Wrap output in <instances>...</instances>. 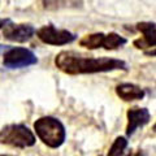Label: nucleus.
<instances>
[{
  "instance_id": "obj_1",
  "label": "nucleus",
  "mask_w": 156,
  "mask_h": 156,
  "mask_svg": "<svg viewBox=\"0 0 156 156\" xmlns=\"http://www.w3.org/2000/svg\"><path fill=\"white\" fill-rule=\"evenodd\" d=\"M55 65L58 70L69 76L95 74L113 70H128L124 60L115 57H95L76 51H61L55 57Z\"/></svg>"
},
{
  "instance_id": "obj_2",
  "label": "nucleus",
  "mask_w": 156,
  "mask_h": 156,
  "mask_svg": "<svg viewBox=\"0 0 156 156\" xmlns=\"http://www.w3.org/2000/svg\"><path fill=\"white\" fill-rule=\"evenodd\" d=\"M34 130L39 139L50 148H58L66 139L64 124L56 117L44 116L34 122Z\"/></svg>"
},
{
  "instance_id": "obj_3",
  "label": "nucleus",
  "mask_w": 156,
  "mask_h": 156,
  "mask_svg": "<svg viewBox=\"0 0 156 156\" xmlns=\"http://www.w3.org/2000/svg\"><path fill=\"white\" fill-rule=\"evenodd\" d=\"M0 142L17 148H27L35 144V134L22 124H11L0 130Z\"/></svg>"
},
{
  "instance_id": "obj_4",
  "label": "nucleus",
  "mask_w": 156,
  "mask_h": 156,
  "mask_svg": "<svg viewBox=\"0 0 156 156\" xmlns=\"http://www.w3.org/2000/svg\"><path fill=\"white\" fill-rule=\"evenodd\" d=\"M128 41L126 38L121 37L117 33H94L87 34L80 41V46L85 47L87 50H98V48H104V50H117V48L125 46Z\"/></svg>"
},
{
  "instance_id": "obj_5",
  "label": "nucleus",
  "mask_w": 156,
  "mask_h": 156,
  "mask_svg": "<svg viewBox=\"0 0 156 156\" xmlns=\"http://www.w3.org/2000/svg\"><path fill=\"white\" fill-rule=\"evenodd\" d=\"M37 62V55L25 47H11L3 56V65L8 69H21L35 65Z\"/></svg>"
},
{
  "instance_id": "obj_6",
  "label": "nucleus",
  "mask_w": 156,
  "mask_h": 156,
  "mask_svg": "<svg viewBox=\"0 0 156 156\" xmlns=\"http://www.w3.org/2000/svg\"><path fill=\"white\" fill-rule=\"evenodd\" d=\"M38 39L44 44L50 46H65L70 44L77 39V35L65 29H57L53 25H44L35 30Z\"/></svg>"
},
{
  "instance_id": "obj_7",
  "label": "nucleus",
  "mask_w": 156,
  "mask_h": 156,
  "mask_svg": "<svg viewBox=\"0 0 156 156\" xmlns=\"http://www.w3.org/2000/svg\"><path fill=\"white\" fill-rule=\"evenodd\" d=\"M35 34V29L30 23H13L9 21L3 27V37L9 42L25 43L29 42Z\"/></svg>"
},
{
  "instance_id": "obj_8",
  "label": "nucleus",
  "mask_w": 156,
  "mask_h": 156,
  "mask_svg": "<svg viewBox=\"0 0 156 156\" xmlns=\"http://www.w3.org/2000/svg\"><path fill=\"white\" fill-rule=\"evenodd\" d=\"M128 125H126V135L131 136L139 128H143L151 121V113L147 108L133 107L126 112Z\"/></svg>"
},
{
  "instance_id": "obj_9",
  "label": "nucleus",
  "mask_w": 156,
  "mask_h": 156,
  "mask_svg": "<svg viewBox=\"0 0 156 156\" xmlns=\"http://www.w3.org/2000/svg\"><path fill=\"white\" fill-rule=\"evenodd\" d=\"M136 30L142 34V38L135 39L133 44L139 50L155 48L156 46V27L155 22H139L136 23Z\"/></svg>"
},
{
  "instance_id": "obj_10",
  "label": "nucleus",
  "mask_w": 156,
  "mask_h": 156,
  "mask_svg": "<svg viewBox=\"0 0 156 156\" xmlns=\"http://www.w3.org/2000/svg\"><path fill=\"white\" fill-rule=\"evenodd\" d=\"M116 94L124 101H134V100H142L146 92L140 86L125 82V83H120L116 86Z\"/></svg>"
},
{
  "instance_id": "obj_11",
  "label": "nucleus",
  "mask_w": 156,
  "mask_h": 156,
  "mask_svg": "<svg viewBox=\"0 0 156 156\" xmlns=\"http://www.w3.org/2000/svg\"><path fill=\"white\" fill-rule=\"evenodd\" d=\"M128 139L125 136H117V138L113 140V143L108 150V154L107 156H122L126 147H128Z\"/></svg>"
},
{
  "instance_id": "obj_12",
  "label": "nucleus",
  "mask_w": 156,
  "mask_h": 156,
  "mask_svg": "<svg viewBox=\"0 0 156 156\" xmlns=\"http://www.w3.org/2000/svg\"><path fill=\"white\" fill-rule=\"evenodd\" d=\"M9 48H11V46H5V44H0V55L2 53H5Z\"/></svg>"
},
{
  "instance_id": "obj_13",
  "label": "nucleus",
  "mask_w": 156,
  "mask_h": 156,
  "mask_svg": "<svg viewBox=\"0 0 156 156\" xmlns=\"http://www.w3.org/2000/svg\"><path fill=\"white\" fill-rule=\"evenodd\" d=\"M9 21H11L9 18H0V29H3V27L5 26Z\"/></svg>"
},
{
  "instance_id": "obj_14",
  "label": "nucleus",
  "mask_w": 156,
  "mask_h": 156,
  "mask_svg": "<svg viewBox=\"0 0 156 156\" xmlns=\"http://www.w3.org/2000/svg\"><path fill=\"white\" fill-rule=\"evenodd\" d=\"M128 156H144V154L140 150H138V151H133V152H130Z\"/></svg>"
},
{
  "instance_id": "obj_15",
  "label": "nucleus",
  "mask_w": 156,
  "mask_h": 156,
  "mask_svg": "<svg viewBox=\"0 0 156 156\" xmlns=\"http://www.w3.org/2000/svg\"><path fill=\"white\" fill-rule=\"evenodd\" d=\"M0 156H11V155H0Z\"/></svg>"
}]
</instances>
